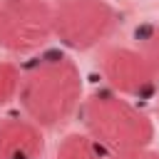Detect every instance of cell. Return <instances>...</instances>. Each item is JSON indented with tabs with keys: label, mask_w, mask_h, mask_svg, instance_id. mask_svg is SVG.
I'll return each mask as SVG.
<instances>
[{
	"label": "cell",
	"mask_w": 159,
	"mask_h": 159,
	"mask_svg": "<svg viewBox=\"0 0 159 159\" xmlns=\"http://www.w3.org/2000/svg\"><path fill=\"white\" fill-rule=\"evenodd\" d=\"M17 102L42 129H57L82 104V75L65 52H42L22 70Z\"/></svg>",
	"instance_id": "6da1fadb"
},
{
	"label": "cell",
	"mask_w": 159,
	"mask_h": 159,
	"mask_svg": "<svg viewBox=\"0 0 159 159\" xmlns=\"http://www.w3.org/2000/svg\"><path fill=\"white\" fill-rule=\"evenodd\" d=\"M84 132L109 154L149 147L154 139V122L132 99L114 89H94L80 104Z\"/></svg>",
	"instance_id": "7a4b0ae2"
},
{
	"label": "cell",
	"mask_w": 159,
	"mask_h": 159,
	"mask_svg": "<svg viewBox=\"0 0 159 159\" xmlns=\"http://www.w3.org/2000/svg\"><path fill=\"white\" fill-rule=\"evenodd\" d=\"M55 37L70 50L104 45L119 27L122 15L107 0H55Z\"/></svg>",
	"instance_id": "3957f363"
},
{
	"label": "cell",
	"mask_w": 159,
	"mask_h": 159,
	"mask_svg": "<svg viewBox=\"0 0 159 159\" xmlns=\"http://www.w3.org/2000/svg\"><path fill=\"white\" fill-rule=\"evenodd\" d=\"M55 37L50 0H0V47L12 55H32Z\"/></svg>",
	"instance_id": "277c9868"
},
{
	"label": "cell",
	"mask_w": 159,
	"mask_h": 159,
	"mask_svg": "<svg viewBox=\"0 0 159 159\" xmlns=\"http://www.w3.org/2000/svg\"><path fill=\"white\" fill-rule=\"evenodd\" d=\"M97 67L104 82L109 84V89H114L122 97L147 99L157 94L159 75L137 47L109 45L99 52Z\"/></svg>",
	"instance_id": "5b68a950"
},
{
	"label": "cell",
	"mask_w": 159,
	"mask_h": 159,
	"mask_svg": "<svg viewBox=\"0 0 159 159\" xmlns=\"http://www.w3.org/2000/svg\"><path fill=\"white\" fill-rule=\"evenodd\" d=\"M45 152L42 127L30 117L0 119V159H40Z\"/></svg>",
	"instance_id": "8992f818"
},
{
	"label": "cell",
	"mask_w": 159,
	"mask_h": 159,
	"mask_svg": "<svg viewBox=\"0 0 159 159\" xmlns=\"http://www.w3.org/2000/svg\"><path fill=\"white\" fill-rule=\"evenodd\" d=\"M57 159H104V157H102V147L87 132L84 134L75 132L57 144Z\"/></svg>",
	"instance_id": "52a82bcc"
},
{
	"label": "cell",
	"mask_w": 159,
	"mask_h": 159,
	"mask_svg": "<svg viewBox=\"0 0 159 159\" xmlns=\"http://www.w3.org/2000/svg\"><path fill=\"white\" fill-rule=\"evenodd\" d=\"M137 50L147 57V62L159 75V22H144L134 30Z\"/></svg>",
	"instance_id": "ba28073f"
},
{
	"label": "cell",
	"mask_w": 159,
	"mask_h": 159,
	"mask_svg": "<svg viewBox=\"0 0 159 159\" xmlns=\"http://www.w3.org/2000/svg\"><path fill=\"white\" fill-rule=\"evenodd\" d=\"M20 82H22V72L17 70V65L0 62V107L20 94Z\"/></svg>",
	"instance_id": "9c48e42d"
},
{
	"label": "cell",
	"mask_w": 159,
	"mask_h": 159,
	"mask_svg": "<svg viewBox=\"0 0 159 159\" xmlns=\"http://www.w3.org/2000/svg\"><path fill=\"white\" fill-rule=\"evenodd\" d=\"M109 159H159V152L149 147H139V149H127V152H114L109 154Z\"/></svg>",
	"instance_id": "30bf717a"
},
{
	"label": "cell",
	"mask_w": 159,
	"mask_h": 159,
	"mask_svg": "<svg viewBox=\"0 0 159 159\" xmlns=\"http://www.w3.org/2000/svg\"><path fill=\"white\" fill-rule=\"evenodd\" d=\"M157 114H159V104H157Z\"/></svg>",
	"instance_id": "8fae6325"
}]
</instances>
